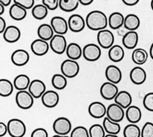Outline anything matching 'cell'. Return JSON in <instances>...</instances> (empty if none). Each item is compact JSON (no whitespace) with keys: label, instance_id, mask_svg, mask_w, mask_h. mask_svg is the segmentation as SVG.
<instances>
[{"label":"cell","instance_id":"4316f807","mask_svg":"<svg viewBox=\"0 0 153 137\" xmlns=\"http://www.w3.org/2000/svg\"><path fill=\"white\" fill-rule=\"evenodd\" d=\"M140 25V20L137 15L130 13L125 17L123 27L128 31H136Z\"/></svg>","mask_w":153,"mask_h":137},{"label":"cell","instance_id":"e575fe53","mask_svg":"<svg viewBox=\"0 0 153 137\" xmlns=\"http://www.w3.org/2000/svg\"><path fill=\"white\" fill-rule=\"evenodd\" d=\"M48 7L45 6L43 4H37L33 7L32 9V15L37 20H42L45 18L47 15H48Z\"/></svg>","mask_w":153,"mask_h":137},{"label":"cell","instance_id":"f1b7e54d","mask_svg":"<svg viewBox=\"0 0 153 137\" xmlns=\"http://www.w3.org/2000/svg\"><path fill=\"white\" fill-rule=\"evenodd\" d=\"M38 35L39 38L45 41H50L54 36V31L51 25L42 24L38 28Z\"/></svg>","mask_w":153,"mask_h":137},{"label":"cell","instance_id":"7a4b0ae2","mask_svg":"<svg viewBox=\"0 0 153 137\" xmlns=\"http://www.w3.org/2000/svg\"><path fill=\"white\" fill-rule=\"evenodd\" d=\"M8 133L11 137H23L26 133V126L19 119H11L7 123Z\"/></svg>","mask_w":153,"mask_h":137},{"label":"cell","instance_id":"4fadbf2b","mask_svg":"<svg viewBox=\"0 0 153 137\" xmlns=\"http://www.w3.org/2000/svg\"><path fill=\"white\" fill-rule=\"evenodd\" d=\"M11 59L13 65L21 67L28 63L30 60V55L24 49H17L12 53Z\"/></svg>","mask_w":153,"mask_h":137},{"label":"cell","instance_id":"db71d44e","mask_svg":"<svg viewBox=\"0 0 153 137\" xmlns=\"http://www.w3.org/2000/svg\"><path fill=\"white\" fill-rule=\"evenodd\" d=\"M52 137H69V136H68L67 135H66V136H62V135L56 134V135H54V136H53Z\"/></svg>","mask_w":153,"mask_h":137},{"label":"cell","instance_id":"d4e9b609","mask_svg":"<svg viewBox=\"0 0 153 137\" xmlns=\"http://www.w3.org/2000/svg\"><path fill=\"white\" fill-rule=\"evenodd\" d=\"M124 50L120 45H113L108 52L109 58L114 63H119L124 58Z\"/></svg>","mask_w":153,"mask_h":137},{"label":"cell","instance_id":"11a10c76","mask_svg":"<svg viewBox=\"0 0 153 137\" xmlns=\"http://www.w3.org/2000/svg\"><path fill=\"white\" fill-rule=\"evenodd\" d=\"M150 6H151V9H152V10L153 11V0H151Z\"/></svg>","mask_w":153,"mask_h":137},{"label":"cell","instance_id":"e0dca14e","mask_svg":"<svg viewBox=\"0 0 153 137\" xmlns=\"http://www.w3.org/2000/svg\"><path fill=\"white\" fill-rule=\"evenodd\" d=\"M28 91L32 94L34 99L41 98L46 91L45 84L40 80H33L29 86Z\"/></svg>","mask_w":153,"mask_h":137},{"label":"cell","instance_id":"603a6c76","mask_svg":"<svg viewBox=\"0 0 153 137\" xmlns=\"http://www.w3.org/2000/svg\"><path fill=\"white\" fill-rule=\"evenodd\" d=\"M125 17L120 12H114L108 18V25L112 30H119L124 24Z\"/></svg>","mask_w":153,"mask_h":137},{"label":"cell","instance_id":"816d5d0a","mask_svg":"<svg viewBox=\"0 0 153 137\" xmlns=\"http://www.w3.org/2000/svg\"><path fill=\"white\" fill-rule=\"evenodd\" d=\"M150 56L151 58L153 60V43L151 44L150 48Z\"/></svg>","mask_w":153,"mask_h":137},{"label":"cell","instance_id":"c3c4849f","mask_svg":"<svg viewBox=\"0 0 153 137\" xmlns=\"http://www.w3.org/2000/svg\"><path fill=\"white\" fill-rule=\"evenodd\" d=\"M80 4L83 6H88L93 2L94 0H79Z\"/></svg>","mask_w":153,"mask_h":137},{"label":"cell","instance_id":"7dc6e473","mask_svg":"<svg viewBox=\"0 0 153 137\" xmlns=\"http://www.w3.org/2000/svg\"><path fill=\"white\" fill-rule=\"evenodd\" d=\"M121 1L126 6L133 7V6L136 5L140 1V0H121Z\"/></svg>","mask_w":153,"mask_h":137},{"label":"cell","instance_id":"bcb514c9","mask_svg":"<svg viewBox=\"0 0 153 137\" xmlns=\"http://www.w3.org/2000/svg\"><path fill=\"white\" fill-rule=\"evenodd\" d=\"M7 24H6V21L2 17H0V33L2 34L4 32L6 28H7Z\"/></svg>","mask_w":153,"mask_h":137},{"label":"cell","instance_id":"2e32d148","mask_svg":"<svg viewBox=\"0 0 153 137\" xmlns=\"http://www.w3.org/2000/svg\"><path fill=\"white\" fill-rule=\"evenodd\" d=\"M105 77L108 82L117 85L122 80V72L117 66H108L105 70Z\"/></svg>","mask_w":153,"mask_h":137},{"label":"cell","instance_id":"3957f363","mask_svg":"<svg viewBox=\"0 0 153 137\" xmlns=\"http://www.w3.org/2000/svg\"><path fill=\"white\" fill-rule=\"evenodd\" d=\"M61 71L62 75H64L66 78H74L79 73V64L76 60L68 58L62 62L61 65Z\"/></svg>","mask_w":153,"mask_h":137},{"label":"cell","instance_id":"7402d4cb","mask_svg":"<svg viewBox=\"0 0 153 137\" xmlns=\"http://www.w3.org/2000/svg\"><path fill=\"white\" fill-rule=\"evenodd\" d=\"M126 117L131 124H137L142 117L141 110L136 105H131L126 111Z\"/></svg>","mask_w":153,"mask_h":137},{"label":"cell","instance_id":"6da1fadb","mask_svg":"<svg viewBox=\"0 0 153 137\" xmlns=\"http://www.w3.org/2000/svg\"><path fill=\"white\" fill-rule=\"evenodd\" d=\"M86 25L91 30H105L108 25V18L104 12L95 10L88 13L85 18Z\"/></svg>","mask_w":153,"mask_h":137},{"label":"cell","instance_id":"277c9868","mask_svg":"<svg viewBox=\"0 0 153 137\" xmlns=\"http://www.w3.org/2000/svg\"><path fill=\"white\" fill-rule=\"evenodd\" d=\"M16 102L20 108L28 110L33 105L34 97L27 90L19 91L16 94Z\"/></svg>","mask_w":153,"mask_h":137},{"label":"cell","instance_id":"8992f818","mask_svg":"<svg viewBox=\"0 0 153 137\" xmlns=\"http://www.w3.org/2000/svg\"><path fill=\"white\" fill-rule=\"evenodd\" d=\"M101 55L100 46L93 43L86 44L83 49V56L88 61H97L101 57Z\"/></svg>","mask_w":153,"mask_h":137},{"label":"cell","instance_id":"ffe728a7","mask_svg":"<svg viewBox=\"0 0 153 137\" xmlns=\"http://www.w3.org/2000/svg\"><path fill=\"white\" fill-rule=\"evenodd\" d=\"M130 79L134 85H143L147 79V74L146 70L140 66L133 68L130 72Z\"/></svg>","mask_w":153,"mask_h":137},{"label":"cell","instance_id":"f35d334b","mask_svg":"<svg viewBox=\"0 0 153 137\" xmlns=\"http://www.w3.org/2000/svg\"><path fill=\"white\" fill-rule=\"evenodd\" d=\"M70 137H90L89 131L83 126H78L71 131Z\"/></svg>","mask_w":153,"mask_h":137},{"label":"cell","instance_id":"836d02e7","mask_svg":"<svg viewBox=\"0 0 153 137\" xmlns=\"http://www.w3.org/2000/svg\"><path fill=\"white\" fill-rule=\"evenodd\" d=\"M79 4V0H59V7L65 12H73L77 9Z\"/></svg>","mask_w":153,"mask_h":137},{"label":"cell","instance_id":"f5cc1de1","mask_svg":"<svg viewBox=\"0 0 153 137\" xmlns=\"http://www.w3.org/2000/svg\"><path fill=\"white\" fill-rule=\"evenodd\" d=\"M105 137H119L117 136V134H107V135H105Z\"/></svg>","mask_w":153,"mask_h":137},{"label":"cell","instance_id":"4dcf8cb0","mask_svg":"<svg viewBox=\"0 0 153 137\" xmlns=\"http://www.w3.org/2000/svg\"><path fill=\"white\" fill-rule=\"evenodd\" d=\"M133 62L137 65L141 66L146 63L148 58V53L144 49L138 48L134 49L131 55Z\"/></svg>","mask_w":153,"mask_h":137},{"label":"cell","instance_id":"9c48e42d","mask_svg":"<svg viewBox=\"0 0 153 137\" xmlns=\"http://www.w3.org/2000/svg\"><path fill=\"white\" fill-rule=\"evenodd\" d=\"M107 117L116 122H120L124 118L126 113L122 107L117 103H111L107 108Z\"/></svg>","mask_w":153,"mask_h":137},{"label":"cell","instance_id":"60d3db41","mask_svg":"<svg viewBox=\"0 0 153 137\" xmlns=\"http://www.w3.org/2000/svg\"><path fill=\"white\" fill-rule=\"evenodd\" d=\"M141 137H153V123L146 122L141 130Z\"/></svg>","mask_w":153,"mask_h":137},{"label":"cell","instance_id":"30bf717a","mask_svg":"<svg viewBox=\"0 0 153 137\" xmlns=\"http://www.w3.org/2000/svg\"><path fill=\"white\" fill-rule=\"evenodd\" d=\"M100 92L104 99L111 101L115 99L119 91L117 85L110 82H106L102 85Z\"/></svg>","mask_w":153,"mask_h":137},{"label":"cell","instance_id":"5b68a950","mask_svg":"<svg viewBox=\"0 0 153 137\" xmlns=\"http://www.w3.org/2000/svg\"><path fill=\"white\" fill-rule=\"evenodd\" d=\"M72 124L68 118L60 117L56 118L53 123V130L56 134L66 136L71 132Z\"/></svg>","mask_w":153,"mask_h":137},{"label":"cell","instance_id":"74e56055","mask_svg":"<svg viewBox=\"0 0 153 137\" xmlns=\"http://www.w3.org/2000/svg\"><path fill=\"white\" fill-rule=\"evenodd\" d=\"M90 137H105V130L102 125L100 124H95L89 129Z\"/></svg>","mask_w":153,"mask_h":137},{"label":"cell","instance_id":"681fc988","mask_svg":"<svg viewBox=\"0 0 153 137\" xmlns=\"http://www.w3.org/2000/svg\"><path fill=\"white\" fill-rule=\"evenodd\" d=\"M11 2V0H0V4H3L4 7H7L10 4Z\"/></svg>","mask_w":153,"mask_h":137},{"label":"cell","instance_id":"f546056e","mask_svg":"<svg viewBox=\"0 0 153 137\" xmlns=\"http://www.w3.org/2000/svg\"><path fill=\"white\" fill-rule=\"evenodd\" d=\"M30 77L28 75L24 74L17 75L13 80V86L14 88L18 91H23L28 89L29 86L30 85Z\"/></svg>","mask_w":153,"mask_h":137},{"label":"cell","instance_id":"484cf974","mask_svg":"<svg viewBox=\"0 0 153 137\" xmlns=\"http://www.w3.org/2000/svg\"><path fill=\"white\" fill-rule=\"evenodd\" d=\"M66 54L69 59L77 60L83 56V49L77 43L72 42L67 46Z\"/></svg>","mask_w":153,"mask_h":137},{"label":"cell","instance_id":"b9f144b4","mask_svg":"<svg viewBox=\"0 0 153 137\" xmlns=\"http://www.w3.org/2000/svg\"><path fill=\"white\" fill-rule=\"evenodd\" d=\"M42 4L50 11L56 10L59 6V0H42Z\"/></svg>","mask_w":153,"mask_h":137},{"label":"cell","instance_id":"44dd1931","mask_svg":"<svg viewBox=\"0 0 153 137\" xmlns=\"http://www.w3.org/2000/svg\"><path fill=\"white\" fill-rule=\"evenodd\" d=\"M139 40L138 34L136 31H128L123 36L122 44L125 48L133 49L137 46Z\"/></svg>","mask_w":153,"mask_h":137},{"label":"cell","instance_id":"5bb4252c","mask_svg":"<svg viewBox=\"0 0 153 137\" xmlns=\"http://www.w3.org/2000/svg\"><path fill=\"white\" fill-rule=\"evenodd\" d=\"M50 46L48 41L43 40L42 39H37L32 42L30 49L35 55L38 56H42L48 54Z\"/></svg>","mask_w":153,"mask_h":137},{"label":"cell","instance_id":"ee69618b","mask_svg":"<svg viewBox=\"0 0 153 137\" xmlns=\"http://www.w3.org/2000/svg\"><path fill=\"white\" fill-rule=\"evenodd\" d=\"M30 137H48V132L44 128H37L33 131Z\"/></svg>","mask_w":153,"mask_h":137},{"label":"cell","instance_id":"f6af8a7d","mask_svg":"<svg viewBox=\"0 0 153 137\" xmlns=\"http://www.w3.org/2000/svg\"><path fill=\"white\" fill-rule=\"evenodd\" d=\"M8 133V126L4 123L0 122V137L4 136Z\"/></svg>","mask_w":153,"mask_h":137},{"label":"cell","instance_id":"9a60e30c","mask_svg":"<svg viewBox=\"0 0 153 137\" xmlns=\"http://www.w3.org/2000/svg\"><path fill=\"white\" fill-rule=\"evenodd\" d=\"M107 108L100 101H94L89 105L88 113L92 117L95 119H101L107 115Z\"/></svg>","mask_w":153,"mask_h":137},{"label":"cell","instance_id":"7bdbcfd3","mask_svg":"<svg viewBox=\"0 0 153 137\" xmlns=\"http://www.w3.org/2000/svg\"><path fill=\"white\" fill-rule=\"evenodd\" d=\"M14 4L21 6L25 9H30L35 4V0H13Z\"/></svg>","mask_w":153,"mask_h":137},{"label":"cell","instance_id":"83f0119b","mask_svg":"<svg viewBox=\"0 0 153 137\" xmlns=\"http://www.w3.org/2000/svg\"><path fill=\"white\" fill-rule=\"evenodd\" d=\"M9 15L13 20L17 21H22L26 17L27 9L17 4H13L9 9Z\"/></svg>","mask_w":153,"mask_h":137},{"label":"cell","instance_id":"f907efd6","mask_svg":"<svg viewBox=\"0 0 153 137\" xmlns=\"http://www.w3.org/2000/svg\"><path fill=\"white\" fill-rule=\"evenodd\" d=\"M4 13V6L0 4V15H2Z\"/></svg>","mask_w":153,"mask_h":137},{"label":"cell","instance_id":"d6a6232c","mask_svg":"<svg viewBox=\"0 0 153 137\" xmlns=\"http://www.w3.org/2000/svg\"><path fill=\"white\" fill-rule=\"evenodd\" d=\"M13 84L7 79L0 80V95L2 97H7L12 94L13 91Z\"/></svg>","mask_w":153,"mask_h":137},{"label":"cell","instance_id":"cb8c5ba5","mask_svg":"<svg viewBox=\"0 0 153 137\" xmlns=\"http://www.w3.org/2000/svg\"><path fill=\"white\" fill-rule=\"evenodd\" d=\"M132 96L131 94L126 91H121L114 99V102L120 105L123 109H127L132 103Z\"/></svg>","mask_w":153,"mask_h":137},{"label":"cell","instance_id":"8d00e7d4","mask_svg":"<svg viewBox=\"0 0 153 137\" xmlns=\"http://www.w3.org/2000/svg\"><path fill=\"white\" fill-rule=\"evenodd\" d=\"M124 137H141V130L136 124H129L123 129Z\"/></svg>","mask_w":153,"mask_h":137},{"label":"cell","instance_id":"7c38bea8","mask_svg":"<svg viewBox=\"0 0 153 137\" xmlns=\"http://www.w3.org/2000/svg\"><path fill=\"white\" fill-rule=\"evenodd\" d=\"M51 26L57 35H64L68 32V24L65 18L61 16H54L51 19Z\"/></svg>","mask_w":153,"mask_h":137},{"label":"cell","instance_id":"d6986e66","mask_svg":"<svg viewBox=\"0 0 153 137\" xmlns=\"http://www.w3.org/2000/svg\"><path fill=\"white\" fill-rule=\"evenodd\" d=\"M21 32L20 29L15 25L8 26L3 33V38L8 43H15L21 38Z\"/></svg>","mask_w":153,"mask_h":137},{"label":"cell","instance_id":"d590c367","mask_svg":"<svg viewBox=\"0 0 153 137\" xmlns=\"http://www.w3.org/2000/svg\"><path fill=\"white\" fill-rule=\"evenodd\" d=\"M52 85L54 89L63 90L67 86V80L62 74H55L52 77Z\"/></svg>","mask_w":153,"mask_h":137},{"label":"cell","instance_id":"ab89813d","mask_svg":"<svg viewBox=\"0 0 153 137\" xmlns=\"http://www.w3.org/2000/svg\"><path fill=\"white\" fill-rule=\"evenodd\" d=\"M143 104L146 110L153 112V92H150L145 96L143 98Z\"/></svg>","mask_w":153,"mask_h":137},{"label":"cell","instance_id":"ba28073f","mask_svg":"<svg viewBox=\"0 0 153 137\" xmlns=\"http://www.w3.org/2000/svg\"><path fill=\"white\" fill-rule=\"evenodd\" d=\"M50 49L56 54H62L66 52L67 42L65 37L62 35L55 34L50 42Z\"/></svg>","mask_w":153,"mask_h":137},{"label":"cell","instance_id":"8fae6325","mask_svg":"<svg viewBox=\"0 0 153 137\" xmlns=\"http://www.w3.org/2000/svg\"><path fill=\"white\" fill-rule=\"evenodd\" d=\"M68 28L73 32H80L85 28L86 22L82 15L73 14L69 17L68 21Z\"/></svg>","mask_w":153,"mask_h":137},{"label":"cell","instance_id":"52a82bcc","mask_svg":"<svg viewBox=\"0 0 153 137\" xmlns=\"http://www.w3.org/2000/svg\"><path fill=\"white\" fill-rule=\"evenodd\" d=\"M97 40L100 47L109 49L114 43V35L110 30L105 29L98 31Z\"/></svg>","mask_w":153,"mask_h":137},{"label":"cell","instance_id":"ac0fdd59","mask_svg":"<svg viewBox=\"0 0 153 137\" xmlns=\"http://www.w3.org/2000/svg\"><path fill=\"white\" fill-rule=\"evenodd\" d=\"M41 100L45 106L48 108H52L56 107L59 102V95L53 90L46 91L41 97Z\"/></svg>","mask_w":153,"mask_h":137},{"label":"cell","instance_id":"1f68e13d","mask_svg":"<svg viewBox=\"0 0 153 137\" xmlns=\"http://www.w3.org/2000/svg\"><path fill=\"white\" fill-rule=\"evenodd\" d=\"M102 126L106 133L109 134H118L121 131V126L118 122L109 120L107 117L104 118Z\"/></svg>","mask_w":153,"mask_h":137}]
</instances>
